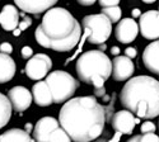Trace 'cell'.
<instances>
[{
	"instance_id": "d6986e66",
	"label": "cell",
	"mask_w": 159,
	"mask_h": 142,
	"mask_svg": "<svg viewBox=\"0 0 159 142\" xmlns=\"http://www.w3.org/2000/svg\"><path fill=\"white\" fill-rule=\"evenodd\" d=\"M0 142H36L27 132L19 130V128H13L7 131L0 136Z\"/></svg>"
},
{
	"instance_id": "d4e9b609",
	"label": "cell",
	"mask_w": 159,
	"mask_h": 142,
	"mask_svg": "<svg viewBox=\"0 0 159 142\" xmlns=\"http://www.w3.org/2000/svg\"><path fill=\"white\" fill-rule=\"evenodd\" d=\"M98 3L103 8H108V6H117L120 0H98Z\"/></svg>"
},
{
	"instance_id": "ffe728a7",
	"label": "cell",
	"mask_w": 159,
	"mask_h": 142,
	"mask_svg": "<svg viewBox=\"0 0 159 142\" xmlns=\"http://www.w3.org/2000/svg\"><path fill=\"white\" fill-rule=\"evenodd\" d=\"M11 104L4 94L0 93V130L5 127L11 117Z\"/></svg>"
},
{
	"instance_id": "4dcf8cb0",
	"label": "cell",
	"mask_w": 159,
	"mask_h": 142,
	"mask_svg": "<svg viewBox=\"0 0 159 142\" xmlns=\"http://www.w3.org/2000/svg\"><path fill=\"white\" fill-rule=\"evenodd\" d=\"M140 15H141V13H140V9H139V8L132 9V17L136 18V17H140Z\"/></svg>"
},
{
	"instance_id": "d6a6232c",
	"label": "cell",
	"mask_w": 159,
	"mask_h": 142,
	"mask_svg": "<svg viewBox=\"0 0 159 142\" xmlns=\"http://www.w3.org/2000/svg\"><path fill=\"white\" fill-rule=\"evenodd\" d=\"M24 131H25V132H27V133L30 135V133L33 131V126H32L31 123H27V124H25V130H24Z\"/></svg>"
},
{
	"instance_id": "836d02e7",
	"label": "cell",
	"mask_w": 159,
	"mask_h": 142,
	"mask_svg": "<svg viewBox=\"0 0 159 142\" xmlns=\"http://www.w3.org/2000/svg\"><path fill=\"white\" fill-rule=\"evenodd\" d=\"M20 33H22V32H20V31H19V29H18V28H16V29H14V31H13V34H14V36H16V37H18V36H19V34H20Z\"/></svg>"
},
{
	"instance_id": "484cf974",
	"label": "cell",
	"mask_w": 159,
	"mask_h": 142,
	"mask_svg": "<svg viewBox=\"0 0 159 142\" xmlns=\"http://www.w3.org/2000/svg\"><path fill=\"white\" fill-rule=\"evenodd\" d=\"M32 56H33L32 48H31L30 46H24V47L22 48V57H23L24 60H30Z\"/></svg>"
},
{
	"instance_id": "e0dca14e",
	"label": "cell",
	"mask_w": 159,
	"mask_h": 142,
	"mask_svg": "<svg viewBox=\"0 0 159 142\" xmlns=\"http://www.w3.org/2000/svg\"><path fill=\"white\" fill-rule=\"evenodd\" d=\"M32 99L39 107H48L52 104V97L46 81H38L32 88Z\"/></svg>"
},
{
	"instance_id": "83f0119b",
	"label": "cell",
	"mask_w": 159,
	"mask_h": 142,
	"mask_svg": "<svg viewBox=\"0 0 159 142\" xmlns=\"http://www.w3.org/2000/svg\"><path fill=\"white\" fill-rule=\"evenodd\" d=\"M136 55H138V51H136L134 47H127V48L125 49V56H126L127 58H130V60L135 58Z\"/></svg>"
},
{
	"instance_id": "30bf717a",
	"label": "cell",
	"mask_w": 159,
	"mask_h": 142,
	"mask_svg": "<svg viewBox=\"0 0 159 142\" xmlns=\"http://www.w3.org/2000/svg\"><path fill=\"white\" fill-rule=\"evenodd\" d=\"M8 99L11 104V108L16 109V112H24L28 109L32 103V94L28 89L24 86H14L9 90Z\"/></svg>"
},
{
	"instance_id": "f546056e",
	"label": "cell",
	"mask_w": 159,
	"mask_h": 142,
	"mask_svg": "<svg viewBox=\"0 0 159 142\" xmlns=\"http://www.w3.org/2000/svg\"><path fill=\"white\" fill-rule=\"evenodd\" d=\"M76 2L83 6H90V5H93L97 0H76Z\"/></svg>"
},
{
	"instance_id": "44dd1931",
	"label": "cell",
	"mask_w": 159,
	"mask_h": 142,
	"mask_svg": "<svg viewBox=\"0 0 159 142\" xmlns=\"http://www.w3.org/2000/svg\"><path fill=\"white\" fill-rule=\"evenodd\" d=\"M101 14H103L106 18H107L111 23H117L121 19L122 15V10L120 6H108V8H103Z\"/></svg>"
},
{
	"instance_id": "4fadbf2b",
	"label": "cell",
	"mask_w": 159,
	"mask_h": 142,
	"mask_svg": "<svg viewBox=\"0 0 159 142\" xmlns=\"http://www.w3.org/2000/svg\"><path fill=\"white\" fill-rule=\"evenodd\" d=\"M112 127L116 132L121 135H131L135 128V115L129 110H118L113 114L111 119Z\"/></svg>"
},
{
	"instance_id": "9a60e30c",
	"label": "cell",
	"mask_w": 159,
	"mask_h": 142,
	"mask_svg": "<svg viewBox=\"0 0 159 142\" xmlns=\"http://www.w3.org/2000/svg\"><path fill=\"white\" fill-rule=\"evenodd\" d=\"M19 23V13L14 5H5L0 13V25L5 31H14Z\"/></svg>"
},
{
	"instance_id": "cb8c5ba5",
	"label": "cell",
	"mask_w": 159,
	"mask_h": 142,
	"mask_svg": "<svg viewBox=\"0 0 159 142\" xmlns=\"http://www.w3.org/2000/svg\"><path fill=\"white\" fill-rule=\"evenodd\" d=\"M155 124L153 123V122H149V121H147V122H144L143 124H141V132L143 133H154L155 132Z\"/></svg>"
},
{
	"instance_id": "277c9868",
	"label": "cell",
	"mask_w": 159,
	"mask_h": 142,
	"mask_svg": "<svg viewBox=\"0 0 159 142\" xmlns=\"http://www.w3.org/2000/svg\"><path fill=\"white\" fill-rule=\"evenodd\" d=\"M75 70L80 81L90 84L94 77H102L106 81L111 76L112 62L101 49H90L76 60Z\"/></svg>"
},
{
	"instance_id": "5b68a950",
	"label": "cell",
	"mask_w": 159,
	"mask_h": 142,
	"mask_svg": "<svg viewBox=\"0 0 159 142\" xmlns=\"http://www.w3.org/2000/svg\"><path fill=\"white\" fill-rule=\"evenodd\" d=\"M46 84L50 89L52 103L56 104L68 101L79 88V81H76L75 77L62 70H56L48 74Z\"/></svg>"
},
{
	"instance_id": "8992f818",
	"label": "cell",
	"mask_w": 159,
	"mask_h": 142,
	"mask_svg": "<svg viewBox=\"0 0 159 142\" xmlns=\"http://www.w3.org/2000/svg\"><path fill=\"white\" fill-rule=\"evenodd\" d=\"M82 25L88 32V41L93 45H104L112 33V23L103 14H90L83 18Z\"/></svg>"
},
{
	"instance_id": "603a6c76",
	"label": "cell",
	"mask_w": 159,
	"mask_h": 142,
	"mask_svg": "<svg viewBox=\"0 0 159 142\" xmlns=\"http://www.w3.org/2000/svg\"><path fill=\"white\" fill-rule=\"evenodd\" d=\"M31 25H32V19H31L30 17H24L22 20H19L17 28H18L20 32H23V31H25V29H28Z\"/></svg>"
},
{
	"instance_id": "e575fe53",
	"label": "cell",
	"mask_w": 159,
	"mask_h": 142,
	"mask_svg": "<svg viewBox=\"0 0 159 142\" xmlns=\"http://www.w3.org/2000/svg\"><path fill=\"white\" fill-rule=\"evenodd\" d=\"M144 3H147V4H153V3H155L157 0H143Z\"/></svg>"
},
{
	"instance_id": "5bb4252c",
	"label": "cell",
	"mask_w": 159,
	"mask_h": 142,
	"mask_svg": "<svg viewBox=\"0 0 159 142\" xmlns=\"http://www.w3.org/2000/svg\"><path fill=\"white\" fill-rule=\"evenodd\" d=\"M14 3L22 11L37 15L51 9L57 0H14Z\"/></svg>"
},
{
	"instance_id": "7402d4cb",
	"label": "cell",
	"mask_w": 159,
	"mask_h": 142,
	"mask_svg": "<svg viewBox=\"0 0 159 142\" xmlns=\"http://www.w3.org/2000/svg\"><path fill=\"white\" fill-rule=\"evenodd\" d=\"M126 142H159V138L155 133H141L131 137Z\"/></svg>"
},
{
	"instance_id": "7a4b0ae2",
	"label": "cell",
	"mask_w": 159,
	"mask_h": 142,
	"mask_svg": "<svg viewBox=\"0 0 159 142\" xmlns=\"http://www.w3.org/2000/svg\"><path fill=\"white\" fill-rule=\"evenodd\" d=\"M36 41L45 48L69 52L82 38V28L73 14L64 8H51L34 32Z\"/></svg>"
},
{
	"instance_id": "d590c367",
	"label": "cell",
	"mask_w": 159,
	"mask_h": 142,
	"mask_svg": "<svg viewBox=\"0 0 159 142\" xmlns=\"http://www.w3.org/2000/svg\"><path fill=\"white\" fill-rule=\"evenodd\" d=\"M96 142H107V141H106V140H97Z\"/></svg>"
},
{
	"instance_id": "ac0fdd59",
	"label": "cell",
	"mask_w": 159,
	"mask_h": 142,
	"mask_svg": "<svg viewBox=\"0 0 159 142\" xmlns=\"http://www.w3.org/2000/svg\"><path fill=\"white\" fill-rule=\"evenodd\" d=\"M16 61L9 55L0 52V84L8 83L16 75Z\"/></svg>"
},
{
	"instance_id": "4316f807",
	"label": "cell",
	"mask_w": 159,
	"mask_h": 142,
	"mask_svg": "<svg viewBox=\"0 0 159 142\" xmlns=\"http://www.w3.org/2000/svg\"><path fill=\"white\" fill-rule=\"evenodd\" d=\"M0 51H2V54H5V55H10L11 54V51H13V47L10 43L8 42H4L0 45Z\"/></svg>"
},
{
	"instance_id": "3957f363",
	"label": "cell",
	"mask_w": 159,
	"mask_h": 142,
	"mask_svg": "<svg viewBox=\"0 0 159 142\" xmlns=\"http://www.w3.org/2000/svg\"><path fill=\"white\" fill-rule=\"evenodd\" d=\"M121 104L138 118L153 119L159 113V85L157 79L140 75L130 79L120 94Z\"/></svg>"
},
{
	"instance_id": "52a82bcc",
	"label": "cell",
	"mask_w": 159,
	"mask_h": 142,
	"mask_svg": "<svg viewBox=\"0 0 159 142\" xmlns=\"http://www.w3.org/2000/svg\"><path fill=\"white\" fill-rule=\"evenodd\" d=\"M33 140L36 142H71L56 121L52 117L41 118L33 127Z\"/></svg>"
},
{
	"instance_id": "f1b7e54d",
	"label": "cell",
	"mask_w": 159,
	"mask_h": 142,
	"mask_svg": "<svg viewBox=\"0 0 159 142\" xmlns=\"http://www.w3.org/2000/svg\"><path fill=\"white\" fill-rule=\"evenodd\" d=\"M94 94L97 98H103L106 95V89L104 86L103 88H98V89H94Z\"/></svg>"
},
{
	"instance_id": "8fae6325",
	"label": "cell",
	"mask_w": 159,
	"mask_h": 142,
	"mask_svg": "<svg viewBox=\"0 0 159 142\" xmlns=\"http://www.w3.org/2000/svg\"><path fill=\"white\" fill-rule=\"evenodd\" d=\"M138 33H139L138 23L132 18L120 19L115 29V36L117 41H120L121 43H131L136 38Z\"/></svg>"
},
{
	"instance_id": "6da1fadb",
	"label": "cell",
	"mask_w": 159,
	"mask_h": 142,
	"mask_svg": "<svg viewBox=\"0 0 159 142\" xmlns=\"http://www.w3.org/2000/svg\"><path fill=\"white\" fill-rule=\"evenodd\" d=\"M106 112L94 97H78L65 101L59 124L74 142H92L104 130Z\"/></svg>"
},
{
	"instance_id": "ba28073f",
	"label": "cell",
	"mask_w": 159,
	"mask_h": 142,
	"mask_svg": "<svg viewBox=\"0 0 159 142\" xmlns=\"http://www.w3.org/2000/svg\"><path fill=\"white\" fill-rule=\"evenodd\" d=\"M52 67L51 58L45 54H36L25 65V74L32 80H42Z\"/></svg>"
},
{
	"instance_id": "7c38bea8",
	"label": "cell",
	"mask_w": 159,
	"mask_h": 142,
	"mask_svg": "<svg viewBox=\"0 0 159 142\" xmlns=\"http://www.w3.org/2000/svg\"><path fill=\"white\" fill-rule=\"evenodd\" d=\"M112 71L111 75L116 81H125L132 76L135 70L134 62L126 56H116L112 61Z\"/></svg>"
},
{
	"instance_id": "9c48e42d",
	"label": "cell",
	"mask_w": 159,
	"mask_h": 142,
	"mask_svg": "<svg viewBox=\"0 0 159 142\" xmlns=\"http://www.w3.org/2000/svg\"><path fill=\"white\" fill-rule=\"evenodd\" d=\"M158 20H159L158 10H148L147 13L140 15L138 27H139V32L144 38L150 41H154L158 38L159 36Z\"/></svg>"
},
{
	"instance_id": "2e32d148",
	"label": "cell",
	"mask_w": 159,
	"mask_h": 142,
	"mask_svg": "<svg viewBox=\"0 0 159 142\" xmlns=\"http://www.w3.org/2000/svg\"><path fill=\"white\" fill-rule=\"evenodd\" d=\"M158 51H159V45L158 41L152 42L150 45H148L144 49L143 54V61L144 65L149 71H152L153 74H158L159 72V58H158Z\"/></svg>"
},
{
	"instance_id": "1f68e13d",
	"label": "cell",
	"mask_w": 159,
	"mask_h": 142,
	"mask_svg": "<svg viewBox=\"0 0 159 142\" xmlns=\"http://www.w3.org/2000/svg\"><path fill=\"white\" fill-rule=\"evenodd\" d=\"M111 54L115 55V56H118V54H120V48L116 47V46H113V47L111 48Z\"/></svg>"
}]
</instances>
